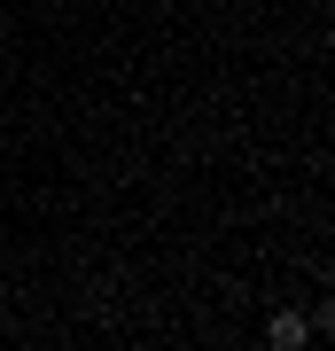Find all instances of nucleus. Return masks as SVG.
Segmentation results:
<instances>
[{"instance_id":"nucleus-1","label":"nucleus","mask_w":335,"mask_h":351,"mask_svg":"<svg viewBox=\"0 0 335 351\" xmlns=\"http://www.w3.org/2000/svg\"><path fill=\"white\" fill-rule=\"evenodd\" d=\"M265 336H273V343H281V351H297V343H304V336H312V328H304V320H297V313H273V328H265Z\"/></svg>"}]
</instances>
